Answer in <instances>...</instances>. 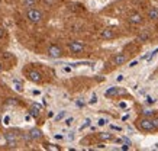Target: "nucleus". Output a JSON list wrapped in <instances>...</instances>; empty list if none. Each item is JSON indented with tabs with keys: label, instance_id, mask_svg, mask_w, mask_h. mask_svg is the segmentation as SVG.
I'll return each mask as SVG.
<instances>
[{
	"label": "nucleus",
	"instance_id": "nucleus-1",
	"mask_svg": "<svg viewBox=\"0 0 158 151\" xmlns=\"http://www.w3.org/2000/svg\"><path fill=\"white\" fill-rule=\"evenodd\" d=\"M136 127H138V129H141V131H144V132L155 131V127H154V124H152V118H148V116L139 118L138 121H136Z\"/></svg>",
	"mask_w": 158,
	"mask_h": 151
},
{
	"label": "nucleus",
	"instance_id": "nucleus-2",
	"mask_svg": "<svg viewBox=\"0 0 158 151\" xmlns=\"http://www.w3.org/2000/svg\"><path fill=\"white\" fill-rule=\"evenodd\" d=\"M42 12L39 9H35V7H31L28 9L26 12V18H28L29 22H32V23H39L41 20H42Z\"/></svg>",
	"mask_w": 158,
	"mask_h": 151
},
{
	"label": "nucleus",
	"instance_id": "nucleus-3",
	"mask_svg": "<svg viewBox=\"0 0 158 151\" xmlns=\"http://www.w3.org/2000/svg\"><path fill=\"white\" fill-rule=\"evenodd\" d=\"M84 48H86V45L83 44V42H80V41H70V42H68V49H70L73 54L83 52Z\"/></svg>",
	"mask_w": 158,
	"mask_h": 151
},
{
	"label": "nucleus",
	"instance_id": "nucleus-4",
	"mask_svg": "<svg viewBox=\"0 0 158 151\" xmlns=\"http://www.w3.org/2000/svg\"><path fill=\"white\" fill-rule=\"evenodd\" d=\"M47 54H48V57H51V58H60V57L62 55V49H61V47L52 44V45H49L48 47Z\"/></svg>",
	"mask_w": 158,
	"mask_h": 151
},
{
	"label": "nucleus",
	"instance_id": "nucleus-5",
	"mask_svg": "<svg viewBox=\"0 0 158 151\" xmlns=\"http://www.w3.org/2000/svg\"><path fill=\"white\" fill-rule=\"evenodd\" d=\"M5 140H6V142H7V147H9V148H15V147L18 145V141H16V134H15V132H6Z\"/></svg>",
	"mask_w": 158,
	"mask_h": 151
},
{
	"label": "nucleus",
	"instance_id": "nucleus-6",
	"mask_svg": "<svg viewBox=\"0 0 158 151\" xmlns=\"http://www.w3.org/2000/svg\"><path fill=\"white\" fill-rule=\"evenodd\" d=\"M128 20H129V23H132V25H141L142 20H144V18H142L141 13L134 12V13H131V15L128 16Z\"/></svg>",
	"mask_w": 158,
	"mask_h": 151
},
{
	"label": "nucleus",
	"instance_id": "nucleus-7",
	"mask_svg": "<svg viewBox=\"0 0 158 151\" xmlns=\"http://www.w3.org/2000/svg\"><path fill=\"white\" fill-rule=\"evenodd\" d=\"M28 78L31 82H34V83H41V82H42V76H41V73L36 71V70H31L28 73Z\"/></svg>",
	"mask_w": 158,
	"mask_h": 151
},
{
	"label": "nucleus",
	"instance_id": "nucleus-8",
	"mask_svg": "<svg viewBox=\"0 0 158 151\" xmlns=\"http://www.w3.org/2000/svg\"><path fill=\"white\" fill-rule=\"evenodd\" d=\"M112 63L115 64V65H122V64H125V63H126V55H125L123 52L116 54L115 57L112 58Z\"/></svg>",
	"mask_w": 158,
	"mask_h": 151
},
{
	"label": "nucleus",
	"instance_id": "nucleus-9",
	"mask_svg": "<svg viewBox=\"0 0 158 151\" xmlns=\"http://www.w3.org/2000/svg\"><path fill=\"white\" fill-rule=\"evenodd\" d=\"M100 36H102L103 39H113V38L116 36V34L113 32V29H110V28H106V29L102 31Z\"/></svg>",
	"mask_w": 158,
	"mask_h": 151
},
{
	"label": "nucleus",
	"instance_id": "nucleus-10",
	"mask_svg": "<svg viewBox=\"0 0 158 151\" xmlns=\"http://www.w3.org/2000/svg\"><path fill=\"white\" fill-rule=\"evenodd\" d=\"M29 135H31V138L32 140H41L42 138V132H41V129H38V128H32L31 131H29Z\"/></svg>",
	"mask_w": 158,
	"mask_h": 151
},
{
	"label": "nucleus",
	"instance_id": "nucleus-11",
	"mask_svg": "<svg viewBox=\"0 0 158 151\" xmlns=\"http://www.w3.org/2000/svg\"><path fill=\"white\" fill-rule=\"evenodd\" d=\"M147 18L149 20H158V7H151L147 13Z\"/></svg>",
	"mask_w": 158,
	"mask_h": 151
},
{
	"label": "nucleus",
	"instance_id": "nucleus-12",
	"mask_svg": "<svg viewBox=\"0 0 158 151\" xmlns=\"http://www.w3.org/2000/svg\"><path fill=\"white\" fill-rule=\"evenodd\" d=\"M119 93H120V90L118 87H109L105 92V96L106 98H115V96H118Z\"/></svg>",
	"mask_w": 158,
	"mask_h": 151
},
{
	"label": "nucleus",
	"instance_id": "nucleus-13",
	"mask_svg": "<svg viewBox=\"0 0 158 151\" xmlns=\"http://www.w3.org/2000/svg\"><path fill=\"white\" fill-rule=\"evenodd\" d=\"M99 138H100L102 141H115L113 134H110V132H100V134H99Z\"/></svg>",
	"mask_w": 158,
	"mask_h": 151
},
{
	"label": "nucleus",
	"instance_id": "nucleus-14",
	"mask_svg": "<svg viewBox=\"0 0 158 151\" xmlns=\"http://www.w3.org/2000/svg\"><path fill=\"white\" fill-rule=\"evenodd\" d=\"M29 113H31L34 118L39 116V113H41V106H39V105H36V103H35V105H32V107H31Z\"/></svg>",
	"mask_w": 158,
	"mask_h": 151
},
{
	"label": "nucleus",
	"instance_id": "nucleus-15",
	"mask_svg": "<svg viewBox=\"0 0 158 151\" xmlns=\"http://www.w3.org/2000/svg\"><path fill=\"white\" fill-rule=\"evenodd\" d=\"M139 41V42H147L149 39V34L147 32V31H144V32H141V34L138 35V38H136Z\"/></svg>",
	"mask_w": 158,
	"mask_h": 151
},
{
	"label": "nucleus",
	"instance_id": "nucleus-16",
	"mask_svg": "<svg viewBox=\"0 0 158 151\" xmlns=\"http://www.w3.org/2000/svg\"><path fill=\"white\" fill-rule=\"evenodd\" d=\"M35 5H36V0H23V6L28 7V9H31V7Z\"/></svg>",
	"mask_w": 158,
	"mask_h": 151
},
{
	"label": "nucleus",
	"instance_id": "nucleus-17",
	"mask_svg": "<svg viewBox=\"0 0 158 151\" xmlns=\"http://www.w3.org/2000/svg\"><path fill=\"white\" fill-rule=\"evenodd\" d=\"M13 89L16 92H22V90H23V89H22V84H20L18 80H13Z\"/></svg>",
	"mask_w": 158,
	"mask_h": 151
},
{
	"label": "nucleus",
	"instance_id": "nucleus-18",
	"mask_svg": "<svg viewBox=\"0 0 158 151\" xmlns=\"http://www.w3.org/2000/svg\"><path fill=\"white\" fill-rule=\"evenodd\" d=\"M65 113H67V112H65V111H61V112H60V113H58V115H57V116H55V121H57V122H60V121H61V119H64V118H65Z\"/></svg>",
	"mask_w": 158,
	"mask_h": 151
},
{
	"label": "nucleus",
	"instance_id": "nucleus-19",
	"mask_svg": "<svg viewBox=\"0 0 158 151\" xmlns=\"http://www.w3.org/2000/svg\"><path fill=\"white\" fill-rule=\"evenodd\" d=\"M45 147H47L48 150H54V151H60V150H61V148H60L58 145H55V144H45Z\"/></svg>",
	"mask_w": 158,
	"mask_h": 151
},
{
	"label": "nucleus",
	"instance_id": "nucleus-20",
	"mask_svg": "<svg viewBox=\"0 0 158 151\" xmlns=\"http://www.w3.org/2000/svg\"><path fill=\"white\" fill-rule=\"evenodd\" d=\"M90 124H91L90 118H86V119H84V124H83L81 127H80V129H86L87 127H90Z\"/></svg>",
	"mask_w": 158,
	"mask_h": 151
},
{
	"label": "nucleus",
	"instance_id": "nucleus-21",
	"mask_svg": "<svg viewBox=\"0 0 158 151\" xmlns=\"http://www.w3.org/2000/svg\"><path fill=\"white\" fill-rule=\"evenodd\" d=\"M158 54V47L155 49H154V51H151V52H149V57H148V61H151V60L154 58V57H155V55H157Z\"/></svg>",
	"mask_w": 158,
	"mask_h": 151
},
{
	"label": "nucleus",
	"instance_id": "nucleus-22",
	"mask_svg": "<svg viewBox=\"0 0 158 151\" xmlns=\"http://www.w3.org/2000/svg\"><path fill=\"white\" fill-rule=\"evenodd\" d=\"M144 116L152 118V116H155V112H154V111H144Z\"/></svg>",
	"mask_w": 158,
	"mask_h": 151
},
{
	"label": "nucleus",
	"instance_id": "nucleus-23",
	"mask_svg": "<svg viewBox=\"0 0 158 151\" xmlns=\"http://www.w3.org/2000/svg\"><path fill=\"white\" fill-rule=\"evenodd\" d=\"M107 119H105V118H100V119H99V122H97V124H99V125H100V127H103V125H106V124H107Z\"/></svg>",
	"mask_w": 158,
	"mask_h": 151
},
{
	"label": "nucleus",
	"instance_id": "nucleus-24",
	"mask_svg": "<svg viewBox=\"0 0 158 151\" xmlns=\"http://www.w3.org/2000/svg\"><path fill=\"white\" fill-rule=\"evenodd\" d=\"M152 124L155 127V129H158V116H152Z\"/></svg>",
	"mask_w": 158,
	"mask_h": 151
},
{
	"label": "nucleus",
	"instance_id": "nucleus-25",
	"mask_svg": "<svg viewBox=\"0 0 158 151\" xmlns=\"http://www.w3.org/2000/svg\"><path fill=\"white\" fill-rule=\"evenodd\" d=\"M147 103H148V105H152V103H155V99L151 98V96H147Z\"/></svg>",
	"mask_w": 158,
	"mask_h": 151
},
{
	"label": "nucleus",
	"instance_id": "nucleus-26",
	"mask_svg": "<svg viewBox=\"0 0 158 151\" xmlns=\"http://www.w3.org/2000/svg\"><path fill=\"white\" fill-rule=\"evenodd\" d=\"M44 3H45V5H48V6H52L54 3H55V0H44Z\"/></svg>",
	"mask_w": 158,
	"mask_h": 151
},
{
	"label": "nucleus",
	"instance_id": "nucleus-27",
	"mask_svg": "<svg viewBox=\"0 0 158 151\" xmlns=\"http://www.w3.org/2000/svg\"><path fill=\"white\" fill-rule=\"evenodd\" d=\"M73 121H74L73 118H67V119H65V125H71Z\"/></svg>",
	"mask_w": 158,
	"mask_h": 151
},
{
	"label": "nucleus",
	"instance_id": "nucleus-28",
	"mask_svg": "<svg viewBox=\"0 0 158 151\" xmlns=\"http://www.w3.org/2000/svg\"><path fill=\"white\" fill-rule=\"evenodd\" d=\"M16 99H9V100H7V105H16Z\"/></svg>",
	"mask_w": 158,
	"mask_h": 151
},
{
	"label": "nucleus",
	"instance_id": "nucleus-29",
	"mask_svg": "<svg viewBox=\"0 0 158 151\" xmlns=\"http://www.w3.org/2000/svg\"><path fill=\"white\" fill-rule=\"evenodd\" d=\"M110 128H112V129H113V131H122V128H120V127H116V125H112V127H110Z\"/></svg>",
	"mask_w": 158,
	"mask_h": 151
},
{
	"label": "nucleus",
	"instance_id": "nucleus-30",
	"mask_svg": "<svg viewBox=\"0 0 158 151\" xmlns=\"http://www.w3.org/2000/svg\"><path fill=\"white\" fill-rule=\"evenodd\" d=\"M129 144H123V145H122V147H120V148H122V150H123V151H126V150H129Z\"/></svg>",
	"mask_w": 158,
	"mask_h": 151
},
{
	"label": "nucleus",
	"instance_id": "nucleus-31",
	"mask_svg": "<svg viewBox=\"0 0 158 151\" xmlns=\"http://www.w3.org/2000/svg\"><path fill=\"white\" fill-rule=\"evenodd\" d=\"M136 64H138V60H134V61H131L129 63V67H135Z\"/></svg>",
	"mask_w": 158,
	"mask_h": 151
},
{
	"label": "nucleus",
	"instance_id": "nucleus-32",
	"mask_svg": "<svg viewBox=\"0 0 158 151\" xmlns=\"http://www.w3.org/2000/svg\"><path fill=\"white\" fill-rule=\"evenodd\" d=\"M97 102V96L96 94H93V98H91V100H90V103L93 105V103H96Z\"/></svg>",
	"mask_w": 158,
	"mask_h": 151
},
{
	"label": "nucleus",
	"instance_id": "nucleus-33",
	"mask_svg": "<svg viewBox=\"0 0 158 151\" xmlns=\"http://www.w3.org/2000/svg\"><path fill=\"white\" fill-rule=\"evenodd\" d=\"M3 36H5V28L0 26V38H3Z\"/></svg>",
	"mask_w": 158,
	"mask_h": 151
},
{
	"label": "nucleus",
	"instance_id": "nucleus-34",
	"mask_svg": "<svg viewBox=\"0 0 158 151\" xmlns=\"http://www.w3.org/2000/svg\"><path fill=\"white\" fill-rule=\"evenodd\" d=\"M31 118H32L31 113H29V115H25V121H31Z\"/></svg>",
	"mask_w": 158,
	"mask_h": 151
},
{
	"label": "nucleus",
	"instance_id": "nucleus-35",
	"mask_svg": "<svg viewBox=\"0 0 158 151\" xmlns=\"http://www.w3.org/2000/svg\"><path fill=\"white\" fill-rule=\"evenodd\" d=\"M10 57H12V55H10L9 52H5V54H3V58H10Z\"/></svg>",
	"mask_w": 158,
	"mask_h": 151
},
{
	"label": "nucleus",
	"instance_id": "nucleus-36",
	"mask_svg": "<svg viewBox=\"0 0 158 151\" xmlns=\"http://www.w3.org/2000/svg\"><path fill=\"white\" fill-rule=\"evenodd\" d=\"M119 107H122V109H125V107H126V103L120 102V103H119Z\"/></svg>",
	"mask_w": 158,
	"mask_h": 151
},
{
	"label": "nucleus",
	"instance_id": "nucleus-37",
	"mask_svg": "<svg viewBox=\"0 0 158 151\" xmlns=\"http://www.w3.org/2000/svg\"><path fill=\"white\" fill-rule=\"evenodd\" d=\"M9 121H10V118H9V116H6V118H5V124H6V125L9 124Z\"/></svg>",
	"mask_w": 158,
	"mask_h": 151
},
{
	"label": "nucleus",
	"instance_id": "nucleus-38",
	"mask_svg": "<svg viewBox=\"0 0 158 151\" xmlns=\"http://www.w3.org/2000/svg\"><path fill=\"white\" fill-rule=\"evenodd\" d=\"M116 80H118V82H122V80H123V76H118V78H116Z\"/></svg>",
	"mask_w": 158,
	"mask_h": 151
},
{
	"label": "nucleus",
	"instance_id": "nucleus-39",
	"mask_svg": "<svg viewBox=\"0 0 158 151\" xmlns=\"http://www.w3.org/2000/svg\"><path fill=\"white\" fill-rule=\"evenodd\" d=\"M64 71H67V73H70V71H71V68H70V67H65V68H64Z\"/></svg>",
	"mask_w": 158,
	"mask_h": 151
},
{
	"label": "nucleus",
	"instance_id": "nucleus-40",
	"mask_svg": "<svg viewBox=\"0 0 158 151\" xmlns=\"http://www.w3.org/2000/svg\"><path fill=\"white\" fill-rule=\"evenodd\" d=\"M55 138H57V140H62L64 136H62V135H55Z\"/></svg>",
	"mask_w": 158,
	"mask_h": 151
},
{
	"label": "nucleus",
	"instance_id": "nucleus-41",
	"mask_svg": "<svg viewBox=\"0 0 158 151\" xmlns=\"http://www.w3.org/2000/svg\"><path fill=\"white\" fill-rule=\"evenodd\" d=\"M2 70H3V65H2V63H0V73H2Z\"/></svg>",
	"mask_w": 158,
	"mask_h": 151
},
{
	"label": "nucleus",
	"instance_id": "nucleus-42",
	"mask_svg": "<svg viewBox=\"0 0 158 151\" xmlns=\"http://www.w3.org/2000/svg\"><path fill=\"white\" fill-rule=\"evenodd\" d=\"M0 122H2V116H0Z\"/></svg>",
	"mask_w": 158,
	"mask_h": 151
}]
</instances>
